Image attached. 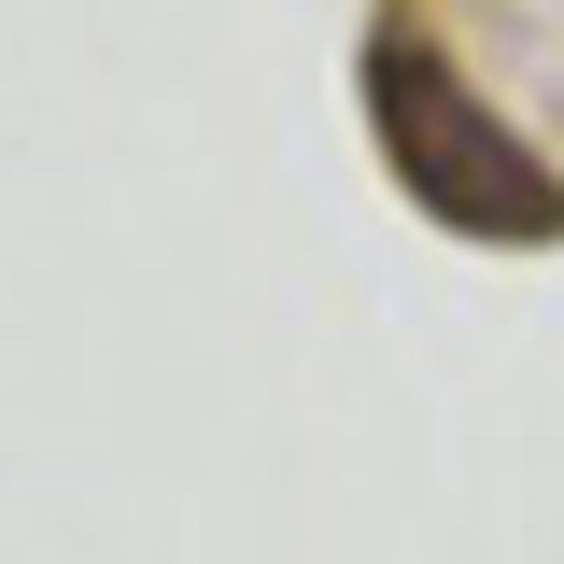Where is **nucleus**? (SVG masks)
<instances>
[{"mask_svg": "<svg viewBox=\"0 0 564 564\" xmlns=\"http://www.w3.org/2000/svg\"><path fill=\"white\" fill-rule=\"evenodd\" d=\"M367 113H381L395 184H410L437 226H466V240H564L551 155L508 128V113H494L423 29H381V43H367Z\"/></svg>", "mask_w": 564, "mask_h": 564, "instance_id": "f257e3e1", "label": "nucleus"}]
</instances>
